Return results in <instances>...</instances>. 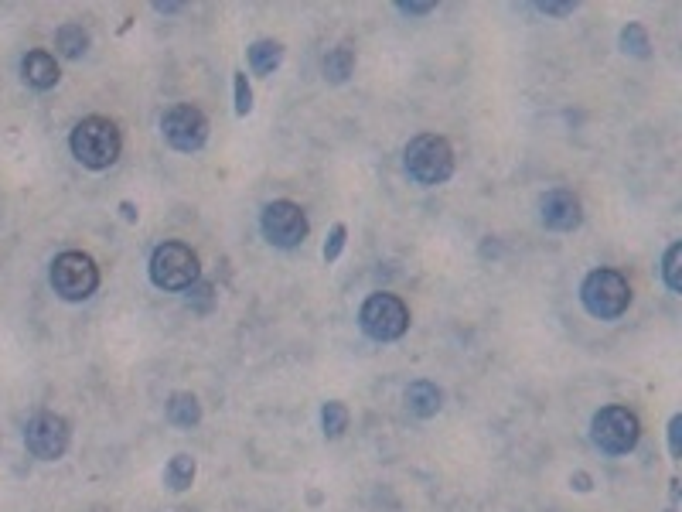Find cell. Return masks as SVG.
<instances>
[{
  "instance_id": "9c48e42d",
  "label": "cell",
  "mask_w": 682,
  "mask_h": 512,
  "mask_svg": "<svg viewBox=\"0 0 682 512\" xmlns=\"http://www.w3.org/2000/svg\"><path fill=\"white\" fill-rule=\"evenodd\" d=\"M260 226H263L266 243H273L277 250H294V246H301L304 236H307L304 209H301V205H294V202H287V198H284V202L266 205Z\"/></svg>"
},
{
  "instance_id": "277c9868",
  "label": "cell",
  "mask_w": 682,
  "mask_h": 512,
  "mask_svg": "<svg viewBox=\"0 0 682 512\" xmlns=\"http://www.w3.org/2000/svg\"><path fill=\"white\" fill-rule=\"evenodd\" d=\"M198 274V253L185 243H161L151 256V280L161 291H191Z\"/></svg>"
},
{
  "instance_id": "3957f363",
  "label": "cell",
  "mask_w": 682,
  "mask_h": 512,
  "mask_svg": "<svg viewBox=\"0 0 682 512\" xmlns=\"http://www.w3.org/2000/svg\"><path fill=\"white\" fill-rule=\"evenodd\" d=\"M580 301H584V308L594 318L614 321V318H621L628 311L631 287H628V280L618 274V270L601 267V270H594V274H587L584 287H580Z\"/></svg>"
},
{
  "instance_id": "30bf717a",
  "label": "cell",
  "mask_w": 682,
  "mask_h": 512,
  "mask_svg": "<svg viewBox=\"0 0 682 512\" xmlns=\"http://www.w3.org/2000/svg\"><path fill=\"white\" fill-rule=\"evenodd\" d=\"M24 444L41 461H58L69 451V424L58 414H38L24 431Z\"/></svg>"
},
{
  "instance_id": "ac0fdd59",
  "label": "cell",
  "mask_w": 682,
  "mask_h": 512,
  "mask_svg": "<svg viewBox=\"0 0 682 512\" xmlns=\"http://www.w3.org/2000/svg\"><path fill=\"white\" fill-rule=\"evenodd\" d=\"M355 69V52L348 45H338L335 52L324 55V76L331 82H345Z\"/></svg>"
},
{
  "instance_id": "9a60e30c",
  "label": "cell",
  "mask_w": 682,
  "mask_h": 512,
  "mask_svg": "<svg viewBox=\"0 0 682 512\" xmlns=\"http://www.w3.org/2000/svg\"><path fill=\"white\" fill-rule=\"evenodd\" d=\"M280 62H284V48L277 41H256V45H249V65L260 76H270Z\"/></svg>"
},
{
  "instance_id": "f1b7e54d",
  "label": "cell",
  "mask_w": 682,
  "mask_h": 512,
  "mask_svg": "<svg viewBox=\"0 0 682 512\" xmlns=\"http://www.w3.org/2000/svg\"><path fill=\"white\" fill-rule=\"evenodd\" d=\"M587 482H590V478H587V475H577V489H580V492H587V489H590V485H587Z\"/></svg>"
},
{
  "instance_id": "5b68a950",
  "label": "cell",
  "mask_w": 682,
  "mask_h": 512,
  "mask_svg": "<svg viewBox=\"0 0 682 512\" xmlns=\"http://www.w3.org/2000/svg\"><path fill=\"white\" fill-rule=\"evenodd\" d=\"M359 325L376 342H396L410 328V311L396 294H372L359 311Z\"/></svg>"
},
{
  "instance_id": "8992f818",
  "label": "cell",
  "mask_w": 682,
  "mask_h": 512,
  "mask_svg": "<svg viewBox=\"0 0 682 512\" xmlns=\"http://www.w3.org/2000/svg\"><path fill=\"white\" fill-rule=\"evenodd\" d=\"M590 437L604 454H628L635 451L638 437H642V424L628 407H604L594 414Z\"/></svg>"
},
{
  "instance_id": "ba28073f",
  "label": "cell",
  "mask_w": 682,
  "mask_h": 512,
  "mask_svg": "<svg viewBox=\"0 0 682 512\" xmlns=\"http://www.w3.org/2000/svg\"><path fill=\"white\" fill-rule=\"evenodd\" d=\"M161 130H164V140H168L174 151H181V154L202 151L205 140H209V120H205V113L191 103L171 106L161 120Z\"/></svg>"
},
{
  "instance_id": "52a82bcc",
  "label": "cell",
  "mask_w": 682,
  "mask_h": 512,
  "mask_svg": "<svg viewBox=\"0 0 682 512\" xmlns=\"http://www.w3.org/2000/svg\"><path fill=\"white\" fill-rule=\"evenodd\" d=\"M52 287L58 297H65V301H86V297H93L99 287V270H96L93 256L76 253V250L55 256Z\"/></svg>"
},
{
  "instance_id": "5bb4252c",
  "label": "cell",
  "mask_w": 682,
  "mask_h": 512,
  "mask_svg": "<svg viewBox=\"0 0 682 512\" xmlns=\"http://www.w3.org/2000/svg\"><path fill=\"white\" fill-rule=\"evenodd\" d=\"M168 420L174 427H195L202 420V407L191 393H174L168 400Z\"/></svg>"
},
{
  "instance_id": "603a6c76",
  "label": "cell",
  "mask_w": 682,
  "mask_h": 512,
  "mask_svg": "<svg viewBox=\"0 0 682 512\" xmlns=\"http://www.w3.org/2000/svg\"><path fill=\"white\" fill-rule=\"evenodd\" d=\"M249 110H253V89L246 82V72H236V113L246 117Z\"/></svg>"
},
{
  "instance_id": "2e32d148",
  "label": "cell",
  "mask_w": 682,
  "mask_h": 512,
  "mask_svg": "<svg viewBox=\"0 0 682 512\" xmlns=\"http://www.w3.org/2000/svg\"><path fill=\"white\" fill-rule=\"evenodd\" d=\"M55 48L65 55V59H79V55L89 48V35L82 31V24H62V28L55 31Z\"/></svg>"
},
{
  "instance_id": "7c38bea8",
  "label": "cell",
  "mask_w": 682,
  "mask_h": 512,
  "mask_svg": "<svg viewBox=\"0 0 682 512\" xmlns=\"http://www.w3.org/2000/svg\"><path fill=\"white\" fill-rule=\"evenodd\" d=\"M21 76H24V82H28V86H35V89H52L55 82H58V62H55V55L41 52V48L28 52V55H24V62H21Z\"/></svg>"
},
{
  "instance_id": "ffe728a7",
  "label": "cell",
  "mask_w": 682,
  "mask_h": 512,
  "mask_svg": "<svg viewBox=\"0 0 682 512\" xmlns=\"http://www.w3.org/2000/svg\"><path fill=\"white\" fill-rule=\"evenodd\" d=\"M679 260H682V243H672L669 250H665V260H662V277H665V287H669L672 294H682Z\"/></svg>"
},
{
  "instance_id": "7402d4cb",
  "label": "cell",
  "mask_w": 682,
  "mask_h": 512,
  "mask_svg": "<svg viewBox=\"0 0 682 512\" xmlns=\"http://www.w3.org/2000/svg\"><path fill=\"white\" fill-rule=\"evenodd\" d=\"M345 236H348V229H345V226H341V222H338V226L331 229L328 243H324V263H335V260H338V256H341V250H345Z\"/></svg>"
},
{
  "instance_id": "83f0119b",
  "label": "cell",
  "mask_w": 682,
  "mask_h": 512,
  "mask_svg": "<svg viewBox=\"0 0 682 512\" xmlns=\"http://www.w3.org/2000/svg\"><path fill=\"white\" fill-rule=\"evenodd\" d=\"M154 7H157L161 14H174V11H178V4H154Z\"/></svg>"
},
{
  "instance_id": "e0dca14e",
  "label": "cell",
  "mask_w": 682,
  "mask_h": 512,
  "mask_svg": "<svg viewBox=\"0 0 682 512\" xmlns=\"http://www.w3.org/2000/svg\"><path fill=\"white\" fill-rule=\"evenodd\" d=\"M191 482H195V458H188V454H174L171 465L164 468V485H168L171 492H185Z\"/></svg>"
},
{
  "instance_id": "4fadbf2b",
  "label": "cell",
  "mask_w": 682,
  "mask_h": 512,
  "mask_svg": "<svg viewBox=\"0 0 682 512\" xmlns=\"http://www.w3.org/2000/svg\"><path fill=\"white\" fill-rule=\"evenodd\" d=\"M440 403H444V393L437 390L434 383H427V379H417V383H410V390H406V410H410L413 417H434L440 410Z\"/></svg>"
},
{
  "instance_id": "d4e9b609",
  "label": "cell",
  "mask_w": 682,
  "mask_h": 512,
  "mask_svg": "<svg viewBox=\"0 0 682 512\" xmlns=\"http://www.w3.org/2000/svg\"><path fill=\"white\" fill-rule=\"evenodd\" d=\"M536 11L553 14V18H563V14H573V11H577V4H536Z\"/></svg>"
},
{
  "instance_id": "f546056e",
  "label": "cell",
  "mask_w": 682,
  "mask_h": 512,
  "mask_svg": "<svg viewBox=\"0 0 682 512\" xmlns=\"http://www.w3.org/2000/svg\"><path fill=\"white\" fill-rule=\"evenodd\" d=\"M665 512H676V509H665Z\"/></svg>"
},
{
  "instance_id": "7a4b0ae2",
  "label": "cell",
  "mask_w": 682,
  "mask_h": 512,
  "mask_svg": "<svg viewBox=\"0 0 682 512\" xmlns=\"http://www.w3.org/2000/svg\"><path fill=\"white\" fill-rule=\"evenodd\" d=\"M406 175L417 185H444L454 175V151L444 137L420 134L406 147Z\"/></svg>"
},
{
  "instance_id": "cb8c5ba5",
  "label": "cell",
  "mask_w": 682,
  "mask_h": 512,
  "mask_svg": "<svg viewBox=\"0 0 682 512\" xmlns=\"http://www.w3.org/2000/svg\"><path fill=\"white\" fill-rule=\"evenodd\" d=\"M669 451L672 458H682V417H672L669 420Z\"/></svg>"
},
{
  "instance_id": "484cf974",
  "label": "cell",
  "mask_w": 682,
  "mask_h": 512,
  "mask_svg": "<svg viewBox=\"0 0 682 512\" xmlns=\"http://www.w3.org/2000/svg\"><path fill=\"white\" fill-rule=\"evenodd\" d=\"M399 14H430L434 11V4H396Z\"/></svg>"
},
{
  "instance_id": "d6986e66",
  "label": "cell",
  "mask_w": 682,
  "mask_h": 512,
  "mask_svg": "<svg viewBox=\"0 0 682 512\" xmlns=\"http://www.w3.org/2000/svg\"><path fill=\"white\" fill-rule=\"evenodd\" d=\"M321 424H324V434H328L331 441L345 434V427H348V410H345V403H338V400L324 403V410H321Z\"/></svg>"
},
{
  "instance_id": "8fae6325",
  "label": "cell",
  "mask_w": 682,
  "mask_h": 512,
  "mask_svg": "<svg viewBox=\"0 0 682 512\" xmlns=\"http://www.w3.org/2000/svg\"><path fill=\"white\" fill-rule=\"evenodd\" d=\"M539 216H543L546 229H556V233H570V229L580 226L584 212H580V198L567 192V188H556V192L543 195L539 202Z\"/></svg>"
},
{
  "instance_id": "44dd1931",
  "label": "cell",
  "mask_w": 682,
  "mask_h": 512,
  "mask_svg": "<svg viewBox=\"0 0 682 512\" xmlns=\"http://www.w3.org/2000/svg\"><path fill=\"white\" fill-rule=\"evenodd\" d=\"M621 52L635 55V59H645L648 55V35L642 24H628V28H621Z\"/></svg>"
},
{
  "instance_id": "6da1fadb",
  "label": "cell",
  "mask_w": 682,
  "mask_h": 512,
  "mask_svg": "<svg viewBox=\"0 0 682 512\" xmlns=\"http://www.w3.org/2000/svg\"><path fill=\"white\" fill-rule=\"evenodd\" d=\"M72 154H76L79 164H86V168L93 171H103L110 168V164L120 158V130H116L113 120L106 117H86L79 120V127L72 130Z\"/></svg>"
},
{
  "instance_id": "4316f807",
  "label": "cell",
  "mask_w": 682,
  "mask_h": 512,
  "mask_svg": "<svg viewBox=\"0 0 682 512\" xmlns=\"http://www.w3.org/2000/svg\"><path fill=\"white\" fill-rule=\"evenodd\" d=\"M120 212H123V219H130V222L137 219V212H133V205H130V202H123V205H120Z\"/></svg>"
}]
</instances>
